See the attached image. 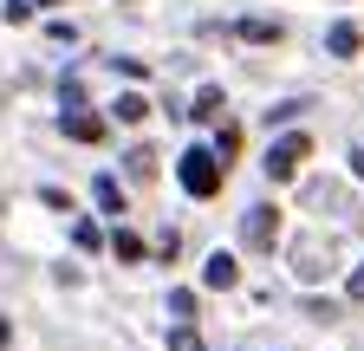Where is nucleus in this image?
<instances>
[{
    "label": "nucleus",
    "mask_w": 364,
    "mask_h": 351,
    "mask_svg": "<svg viewBox=\"0 0 364 351\" xmlns=\"http://www.w3.org/2000/svg\"><path fill=\"white\" fill-rule=\"evenodd\" d=\"M241 234H247V247H273V234H280V215H273L267 202H260V208H247Z\"/></svg>",
    "instance_id": "nucleus-3"
},
{
    "label": "nucleus",
    "mask_w": 364,
    "mask_h": 351,
    "mask_svg": "<svg viewBox=\"0 0 364 351\" xmlns=\"http://www.w3.org/2000/svg\"><path fill=\"white\" fill-rule=\"evenodd\" d=\"M117 117H124V124H144V117H150V104L130 92V98H117Z\"/></svg>",
    "instance_id": "nucleus-7"
},
{
    "label": "nucleus",
    "mask_w": 364,
    "mask_h": 351,
    "mask_svg": "<svg viewBox=\"0 0 364 351\" xmlns=\"http://www.w3.org/2000/svg\"><path fill=\"white\" fill-rule=\"evenodd\" d=\"M111 247H117V260H144V241H136V234H130V228H124V234H117V241H111Z\"/></svg>",
    "instance_id": "nucleus-9"
},
{
    "label": "nucleus",
    "mask_w": 364,
    "mask_h": 351,
    "mask_svg": "<svg viewBox=\"0 0 364 351\" xmlns=\"http://www.w3.org/2000/svg\"><path fill=\"white\" fill-rule=\"evenodd\" d=\"M169 351H208V345H202L189 325H176V332H169Z\"/></svg>",
    "instance_id": "nucleus-8"
},
{
    "label": "nucleus",
    "mask_w": 364,
    "mask_h": 351,
    "mask_svg": "<svg viewBox=\"0 0 364 351\" xmlns=\"http://www.w3.org/2000/svg\"><path fill=\"white\" fill-rule=\"evenodd\" d=\"M326 46H332L338 59H351V53H358V26H332V33H326Z\"/></svg>",
    "instance_id": "nucleus-6"
},
{
    "label": "nucleus",
    "mask_w": 364,
    "mask_h": 351,
    "mask_svg": "<svg viewBox=\"0 0 364 351\" xmlns=\"http://www.w3.org/2000/svg\"><path fill=\"white\" fill-rule=\"evenodd\" d=\"M306 150H312V144H306V130H293V137H280V144L267 150V176H273V183H287V176H293V169L306 163Z\"/></svg>",
    "instance_id": "nucleus-2"
},
{
    "label": "nucleus",
    "mask_w": 364,
    "mask_h": 351,
    "mask_svg": "<svg viewBox=\"0 0 364 351\" xmlns=\"http://www.w3.org/2000/svg\"><path fill=\"white\" fill-rule=\"evenodd\" d=\"M351 169H358V183H364V150H358V156H351Z\"/></svg>",
    "instance_id": "nucleus-11"
},
{
    "label": "nucleus",
    "mask_w": 364,
    "mask_h": 351,
    "mask_svg": "<svg viewBox=\"0 0 364 351\" xmlns=\"http://www.w3.org/2000/svg\"><path fill=\"white\" fill-rule=\"evenodd\" d=\"M59 130H65V137H78V144H98V137H105V124H98V117H85V111H65Z\"/></svg>",
    "instance_id": "nucleus-5"
},
{
    "label": "nucleus",
    "mask_w": 364,
    "mask_h": 351,
    "mask_svg": "<svg viewBox=\"0 0 364 351\" xmlns=\"http://www.w3.org/2000/svg\"><path fill=\"white\" fill-rule=\"evenodd\" d=\"M176 183L189 189V195H215L221 189V156L215 150H189V156L176 163Z\"/></svg>",
    "instance_id": "nucleus-1"
},
{
    "label": "nucleus",
    "mask_w": 364,
    "mask_h": 351,
    "mask_svg": "<svg viewBox=\"0 0 364 351\" xmlns=\"http://www.w3.org/2000/svg\"><path fill=\"white\" fill-rule=\"evenodd\" d=\"M351 299H364V267H358V274H351Z\"/></svg>",
    "instance_id": "nucleus-10"
},
{
    "label": "nucleus",
    "mask_w": 364,
    "mask_h": 351,
    "mask_svg": "<svg viewBox=\"0 0 364 351\" xmlns=\"http://www.w3.org/2000/svg\"><path fill=\"white\" fill-rule=\"evenodd\" d=\"M241 280V267H235V254H208V267H202V286H215V293H228Z\"/></svg>",
    "instance_id": "nucleus-4"
}]
</instances>
